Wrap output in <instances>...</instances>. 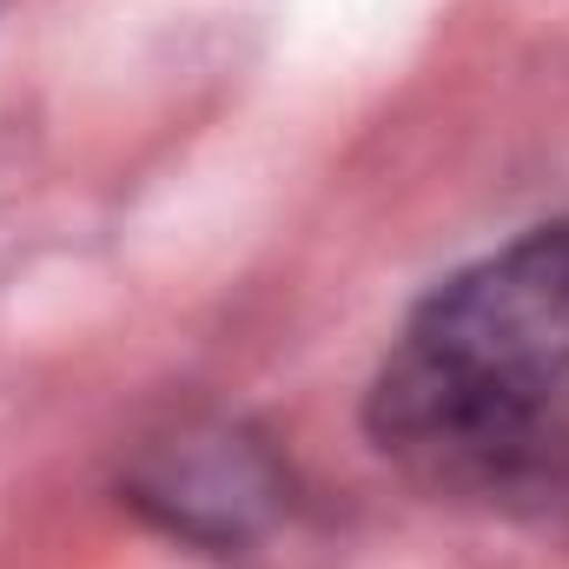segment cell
Returning a JSON list of instances; mask_svg holds the SVG:
<instances>
[{"label": "cell", "instance_id": "obj_1", "mask_svg": "<svg viewBox=\"0 0 569 569\" xmlns=\"http://www.w3.org/2000/svg\"><path fill=\"white\" fill-rule=\"evenodd\" d=\"M365 425L437 503L569 510V219L430 291L371 378Z\"/></svg>", "mask_w": 569, "mask_h": 569}]
</instances>
